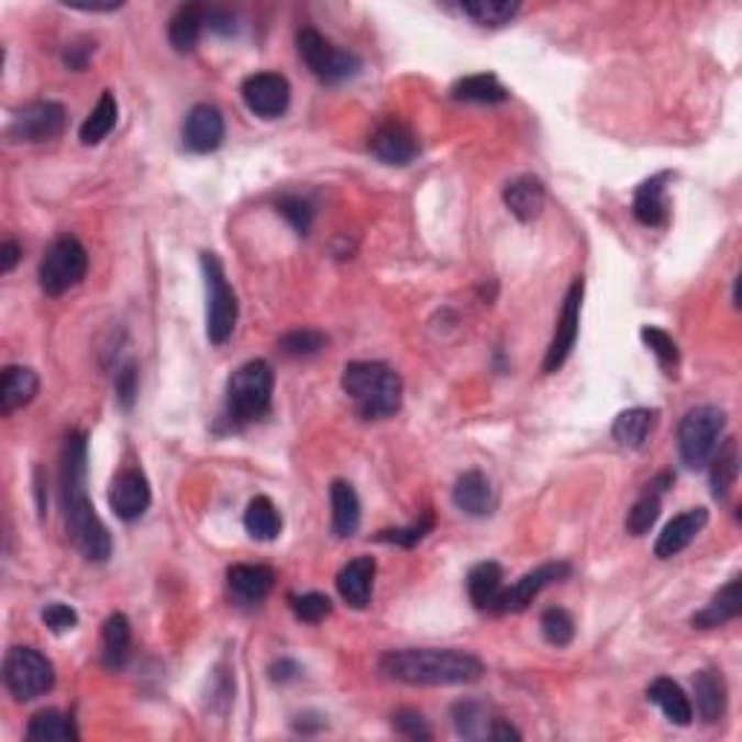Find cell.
I'll use <instances>...</instances> for the list:
<instances>
[{"instance_id": "cell-39", "label": "cell", "mask_w": 742, "mask_h": 742, "mask_svg": "<svg viewBox=\"0 0 742 742\" xmlns=\"http://www.w3.org/2000/svg\"><path fill=\"white\" fill-rule=\"evenodd\" d=\"M453 722L455 731L464 740H487L490 737V726H494V719L487 717L485 705L473 702V699L453 705Z\"/></svg>"}, {"instance_id": "cell-11", "label": "cell", "mask_w": 742, "mask_h": 742, "mask_svg": "<svg viewBox=\"0 0 742 742\" xmlns=\"http://www.w3.org/2000/svg\"><path fill=\"white\" fill-rule=\"evenodd\" d=\"M583 290H586V281L577 276L572 281V288L566 290V299H563V311H560L557 331H554V340H551L549 352L543 359L545 375H554L560 368L566 366V359L572 357L577 345V334H580V308H583Z\"/></svg>"}, {"instance_id": "cell-44", "label": "cell", "mask_w": 742, "mask_h": 742, "mask_svg": "<svg viewBox=\"0 0 742 742\" xmlns=\"http://www.w3.org/2000/svg\"><path fill=\"white\" fill-rule=\"evenodd\" d=\"M641 340L650 352L655 354V359L662 363V368H676L678 366V345L667 331L655 325H644L641 328Z\"/></svg>"}, {"instance_id": "cell-32", "label": "cell", "mask_w": 742, "mask_h": 742, "mask_svg": "<svg viewBox=\"0 0 742 742\" xmlns=\"http://www.w3.org/2000/svg\"><path fill=\"white\" fill-rule=\"evenodd\" d=\"M450 97H453L455 102L499 104L511 99V90L505 88L494 73H476V76H464V79L455 81L453 88H450Z\"/></svg>"}, {"instance_id": "cell-24", "label": "cell", "mask_w": 742, "mask_h": 742, "mask_svg": "<svg viewBox=\"0 0 742 742\" xmlns=\"http://www.w3.org/2000/svg\"><path fill=\"white\" fill-rule=\"evenodd\" d=\"M226 583H230V591L241 603H262L276 586V572L270 566L239 563L226 572Z\"/></svg>"}, {"instance_id": "cell-51", "label": "cell", "mask_w": 742, "mask_h": 742, "mask_svg": "<svg viewBox=\"0 0 742 742\" xmlns=\"http://www.w3.org/2000/svg\"><path fill=\"white\" fill-rule=\"evenodd\" d=\"M18 262H21V247H18V241L7 239L0 244V273H12Z\"/></svg>"}, {"instance_id": "cell-38", "label": "cell", "mask_w": 742, "mask_h": 742, "mask_svg": "<svg viewBox=\"0 0 742 742\" xmlns=\"http://www.w3.org/2000/svg\"><path fill=\"white\" fill-rule=\"evenodd\" d=\"M117 120H120V104H117V99H113L111 90H104L102 97H99L97 108L90 111L88 120L81 122L79 140L85 145H99L104 136L117 129Z\"/></svg>"}, {"instance_id": "cell-52", "label": "cell", "mask_w": 742, "mask_h": 742, "mask_svg": "<svg viewBox=\"0 0 742 742\" xmlns=\"http://www.w3.org/2000/svg\"><path fill=\"white\" fill-rule=\"evenodd\" d=\"M299 664L296 662H290V658H281V662H276L270 667V678L273 682H281V685H285V682H290V678H296L299 676Z\"/></svg>"}, {"instance_id": "cell-53", "label": "cell", "mask_w": 742, "mask_h": 742, "mask_svg": "<svg viewBox=\"0 0 742 742\" xmlns=\"http://www.w3.org/2000/svg\"><path fill=\"white\" fill-rule=\"evenodd\" d=\"M70 9H81V12H113L120 9L122 3H67Z\"/></svg>"}, {"instance_id": "cell-21", "label": "cell", "mask_w": 742, "mask_h": 742, "mask_svg": "<svg viewBox=\"0 0 742 742\" xmlns=\"http://www.w3.org/2000/svg\"><path fill=\"white\" fill-rule=\"evenodd\" d=\"M502 200H505V207L511 209V215L517 218V221L531 224V221H536V218L543 215L549 195H545V184L540 180V177L522 175L505 186Z\"/></svg>"}, {"instance_id": "cell-14", "label": "cell", "mask_w": 742, "mask_h": 742, "mask_svg": "<svg viewBox=\"0 0 742 742\" xmlns=\"http://www.w3.org/2000/svg\"><path fill=\"white\" fill-rule=\"evenodd\" d=\"M108 502L122 522H134V519L143 517L152 508V485L145 479V473L140 467H122L113 476Z\"/></svg>"}, {"instance_id": "cell-35", "label": "cell", "mask_w": 742, "mask_h": 742, "mask_svg": "<svg viewBox=\"0 0 742 742\" xmlns=\"http://www.w3.org/2000/svg\"><path fill=\"white\" fill-rule=\"evenodd\" d=\"M458 12H462L464 18H470L473 24L479 26H505L511 24L513 18L519 15V9H522V3L519 0H464V3H458Z\"/></svg>"}, {"instance_id": "cell-4", "label": "cell", "mask_w": 742, "mask_h": 742, "mask_svg": "<svg viewBox=\"0 0 742 742\" xmlns=\"http://www.w3.org/2000/svg\"><path fill=\"white\" fill-rule=\"evenodd\" d=\"M273 380L276 377L267 359H250L239 372H232L226 384V421L232 430L262 421L270 412Z\"/></svg>"}, {"instance_id": "cell-1", "label": "cell", "mask_w": 742, "mask_h": 742, "mask_svg": "<svg viewBox=\"0 0 742 742\" xmlns=\"http://www.w3.org/2000/svg\"><path fill=\"white\" fill-rule=\"evenodd\" d=\"M62 508L70 543L90 563H108L113 543L88 496V435L70 432L62 447Z\"/></svg>"}, {"instance_id": "cell-42", "label": "cell", "mask_w": 742, "mask_h": 742, "mask_svg": "<svg viewBox=\"0 0 742 742\" xmlns=\"http://www.w3.org/2000/svg\"><path fill=\"white\" fill-rule=\"evenodd\" d=\"M276 209H279V215L294 226L299 235H308L313 226V207L311 200H304L302 195H281L276 200Z\"/></svg>"}, {"instance_id": "cell-5", "label": "cell", "mask_w": 742, "mask_h": 742, "mask_svg": "<svg viewBox=\"0 0 742 742\" xmlns=\"http://www.w3.org/2000/svg\"><path fill=\"white\" fill-rule=\"evenodd\" d=\"M296 49L304 67L322 81V85H343V81L354 79L363 70V62L354 56L352 49L336 47L334 41H328L325 35L317 33L313 26H304L296 35Z\"/></svg>"}, {"instance_id": "cell-8", "label": "cell", "mask_w": 742, "mask_h": 742, "mask_svg": "<svg viewBox=\"0 0 742 742\" xmlns=\"http://www.w3.org/2000/svg\"><path fill=\"white\" fill-rule=\"evenodd\" d=\"M3 685L18 702H33L56 685V667L33 646H12L3 658Z\"/></svg>"}, {"instance_id": "cell-47", "label": "cell", "mask_w": 742, "mask_h": 742, "mask_svg": "<svg viewBox=\"0 0 742 742\" xmlns=\"http://www.w3.org/2000/svg\"><path fill=\"white\" fill-rule=\"evenodd\" d=\"M41 621L47 623L56 635H62V632H70L79 627V612L73 607H67V603H47L44 612H41Z\"/></svg>"}, {"instance_id": "cell-43", "label": "cell", "mask_w": 742, "mask_h": 742, "mask_svg": "<svg viewBox=\"0 0 742 742\" xmlns=\"http://www.w3.org/2000/svg\"><path fill=\"white\" fill-rule=\"evenodd\" d=\"M432 528H435V517H432V511H427L421 519H418L416 525L389 528V531H380V534H377V540H380V543L400 545V549H416L423 536L430 534Z\"/></svg>"}, {"instance_id": "cell-40", "label": "cell", "mask_w": 742, "mask_h": 742, "mask_svg": "<svg viewBox=\"0 0 742 742\" xmlns=\"http://www.w3.org/2000/svg\"><path fill=\"white\" fill-rule=\"evenodd\" d=\"M540 630H543V639L549 641L551 646H568L575 641V618L566 612L563 607H551L545 609L543 618H540Z\"/></svg>"}, {"instance_id": "cell-9", "label": "cell", "mask_w": 742, "mask_h": 742, "mask_svg": "<svg viewBox=\"0 0 742 742\" xmlns=\"http://www.w3.org/2000/svg\"><path fill=\"white\" fill-rule=\"evenodd\" d=\"M88 276V250L76 235H62L47 247L38 267L41 290L47 296H62L76 288Z\"/></svg>"}, {"instance_id": "cell-29", "label": "cell", "mask_w": 742, "mask_h": 742, "mask_svg": "<svg viewBox=\"0 0 742 742\" xmlns=\"http://www.w3.org/2000/svg\"><path fill=\"white\" fill-rule=\"evenodd\" d=\"M359 519H363V508H359V496L348 481L336 479L331 485V528L340 540L357 534Z\"/></svg>"}, {"instance_id": "cell-49", "label": "cell", "mask_w": 742, "mask_h": 742, "mask_svg": "<svg viewBox=\"0 0 742 742\" xmlns=\"http://www.w3.org/2000/svg\"><path fill=\"white\" fill-rule=\"evenodd\" d=\"M97 53V44L93 41H73V44H67L65 47V65L70 67V70H85L90 62V56Z\"/></svg>"}, {"instance_id": "cell-13", "label": "cell", "mask_w": 742, "mask_h": 742, "mask_svg": "<svg viewBox=\"0 0 742 742\" xmlns=\"http://www.w3.org/2000/svg\"><path fill=\"white\" fill-rule=\"evenodd\" d=\"M241 97L250 111L262 120H276L288 111L290 81L281 73H253L241 85Z\"/></svg>"}, {"instance_id": "cell-26", "label": "cell", "mask_w": 742, "mask_h": 742, "mask_svg": "<svg viewBox=\"0 0 742 742\" xmlns=\"http://www.w3.org/2000/svg\"><path fill=\"white\" fill-rule=\"evenodd\" d=\"M38 375L26 366H7L0 375V412L12 416L38 395Z\"/></svg>"}, {"instance_id": "cell-17", "label": "cell", "mask_w": 742, "mask_h": 742, "mask_svg": "<svg viewBox=\"0 0 742 742\" xmlns=\"http://www.w3.org/2000/svg\"><path fill=\"white\" fill-rule=\"evenodd\" d=\"M667 184H671V171H658V175L646 177L644 184L635 189V198H632V215H635L639 224L667 226V221H671Z\"/></svg>"}, {"instance_id": "cell-45", "label": "cell", "mask_w": 742, "mask_h": 742, "mask_svg": "<svg viewBox=\"0 0 742 742\" xmlns=\"http://www.w3.org/2000/svg\"><path fill=\"white\" fill-rule=\"evenodd\" d=\"M391 728H395L400 737H407V740H416V742L432 740L430 722H427L421 710H416V708L395 710V713H391Z\"/></svg>"}, {"instance_id": "cell-28", "label": "cell", "mask_w": 742, "mask_h": 742, "mask_svg": "<svg viewBox=\"0 0 742 742\" xmlns=\"http://www.w3.org/2000/svg\"><path fill=\"white\" fill-rule=\"evenodd\" d=\"M203 30H207V7L184 3V7H177V12L168 21V41L177 53H192Z\"/></svg>"}, {"instance_id": "cell-46", "label": "cell", "mask_w": 742, "mask_h": 742, "mask_svg": "<svg viewBox=\"0 0 742 742\" xmlns=\"http://www.w3.org/2000/svg\"><path fill=\"white\" fill-rule=\"evenodd\" d=\"M290 607H294V614L299 621L320 623L331 614V598H328V595H320V591H308V595H296V598H290Z\"/></svg>"}, {"instance_id": "cell-12", "label": "cell", "mask_w": 742, "mask_h": 742, "mask_svg": "<svg viewBox=\"0 0 742 742\" xmlns=\"http://www.w3.org/2000/svg\"><path fill=\"white\" fill-rule=\"evenodd\" d=\"M572 577V563L566 560H554V563H543V566H536L534 572H528V575L519 577L513 583L511 589L502 591V598H499V607H496V614H508V612H525L534 598L543 589L554 586V583H563Z\"/></svg>"}, {"instance_id": "cell-6", "label": "cell", "mask_w": 742, "mask_h": 742, "mask_svg": "<svg viewBox=\"0 0 742 742\" xmlns=\"http://www.w3.org/2000/svg\"><path fill=\"white\" fill-rule=\"evenodd\" d=\"M728 416L719 407H694L678 423V455L682 464L690 470L708 467L710 455L719 447L722 430H726Z\"/></svg>"}, {"instance_id": "cell-22", "label": "cell", "mask_w": 742, "mask_h": 742, "mask_svg": "<svg viewBox=\"0 0 742 742\" xmlns=\"http://www.w3.org/2000/svg\"><path fill=\"white\" fill-rule=\"evenodd\" d=\"M694 696H696V713L702 722L713 726L726 717L728 710V685L726 676L717 667H702L694 676Z\"/></svg>"}, {"instance_id": "cell-36", "label": "cell", "mask_w": 742, "mask_h": 742, "mask_svg": "<svg viewBox=\"0 0 742 742\" xmlns=\"http://www.w3.org/2000/svg\"><path fill=\"white\" fill-rule=\"evenodd\" d=\"M26 740L76 742L79 740V728H76L73 717L62 713V710H41L26 726Z\"/></svg>"}, {"instance_id": "cell-18", "label": "cell", "mask_w": 742, "mask_h": 742, "mask_svg": "<svg viewBox=\"0 0 742 742\" xmlns=\"http://www.w3.org/2000/svg\"><path fill=\"white\" fill-rule=\"evenodd\" d=\"M375 575L377 563L375 557H354L348 560L340 575H336V591L340 598L352 609H366L372 603V591H375Z\"/></svg>"}, {"instance_id": "cell-37", "label": "cell", "mask_w": 742, "mask_h": 742, "mask_svg": "<svg viewBox=\"0 0 742 742\" xmlns=\"http://www.w3.org/2000/svg\"><path fill=\"white\" fill-rule=\"evenodd\" d=\"M244 528L253 540H262V543H270L281 534V513L279 508L273 505V499L267 496H256L253 502L247 505L244 511Z\"/></svg>"}, {"instance_id": "cell-19", "label": "cell", "mask_w": 742, "mask_h": 742, "mask_svg": "<svg viewBox=\"0 0 742 742\" xmlns=\"http://www.w3.org/2000/svg\"><path fill=\"white\" fill-rule=\"evenodd\" d=\"M705 525H708V511L705 508H690V511L673 517L664 525L662 534H658V540H655V557L671 560L676 554H682L687 545L694 543L696 536L702 534Z\"/></svg>"}, {"instance_id": "cell-50", "label": "cell", "mask_w": 742, "mask_h": 742, "mask_svg": "<svg viewBox=\"0 0 742 742\" xmlns=\"http://www.w3.org/2000/svg\"><path fill=\"white\" fill-rule=\"evenodd\" d=\"M207 26L218 35H235L239 24H235V15L230 9H209L207 7Z\"/></svg>"}, {"instance_id": "cell-3", "label": "cell", "mask_w": 742, "mask_h": 742, "mask_svg": "<svg viewBox=\"0 0 742 742\" xmlns=\"http://www.w3.org/2000/svg\"><path fill=\"white\" fill-rule=\"evenodd\" d=\"M343 391L366 421L395 416L403 400V380L391 366L377 359H354L343 368Z\"/></svg>"}, {"instance_id": "cell-33", "label": "cell", "mask_w": 742, "mask_h": 742, "mask_svg": "<svg viewBox=\"0 0 742 742\" xmlns=\"http://www.w3.org/2000/svg\"><path fill=\"white\" fill-rule=\"evenodd\" d=\"M710 494L713 499H728L731 487L737 485V476H740V444L737 439H726L722 447L713 450L710 455Z\"/></svg>"}, {"instance_id": "cell-31", "label": "cell", "mask_w": 742, "mask_h": 742, "mask_svg": "<svg viewBox=\"0 0 742 742\" xmlns=\"http://www.w3.org/2000/svg\"><path fill=\"white\" fill-rule=\"evenodd\" d=\"M655 423H658V412L655 409H623L612 423V439L627 450H641L646 444V439H650V432L655 430Z\"/></svg>"}, {"instance_id": "cell-20", "label": "cell", "mask_w": 742, "mask_h": 742, "mask_svg": "<svg viewBox=\"0 0 742 742\" xmlns=\"http://www.w3.org/2000/svg\"><path fill=\"white\" fill-rule=\"evenodd\" d=\"M455 508L467 517L485 519L496 511V490L481 470H467L453 487Z\"/></svg>"}, {"instance_id": "cell-25", "label": "cell", "mask_w": 742, "mask_h": 742, "mask_svg": "<svg viewBox=\"0 0 742 742\" xmlns=\"http://www.w3.org/2000/svg\"><path fill=\"white\" fill-rule=\"evenodd\" d=\"M502 591H505V572L499 563L485 560V563L470 568V575H467V595H470L473 607L481 609V612L496 614Z\"/></svg>"}, {"instance_id": "cell-34", "label": "cell", "mask_w": 742, "mask_h": 742, "mask_svg": "<svg viewBox=\"0 0 742 742\" xmlns=\"http://www.w3.org/2000/svg\"><path fill=\"white\" fill-rule=\"evenodd\" d=\"M131 655V623L122 612H113L102 630V664L108 671H122Z\"/></svg>"}, {"instance_id": "cell-2", "label": "cell", "mask_w": 742, "mask_h": 742, "mask_svg": "<svg viewBox=\"0 0 742 742\" xmlns=\"http://www.w3.org/2000/svg\"><path fill=\"white\" fill-rule=\"evenodd\" d=\"M380 673L391 682L418 687H450L473 685L485 676V664L479 655L455 646H409V650H389L377 662Z\"/></svg>"}, {"instance_id": "cell-16", "label": "cell", "mask_w": 742, "mask_h": 742, "mask_svg": "<svg viewBox=\"0 0 742 742\" xmlns=\"http://www.w3.org/2000/svg\"><path fill=\"white\" fill-rule=\"evenodd\" d=\"M368 148H372L377 160L389 163V166H407V163H412L418 157L421 143H418L416 131L409 129V125L389 120L372 134Z\"/></svg>"}, {"instance_id": "cell-30", "label": "cell", "mask_w": 742, "mask_h": 742, "mask_svg": "<svg viewBox=\"0 0 742 742\" xmlns=\"http://www.w3.org/2000/svg\"><path fill=\"white\" fill-rule=\"evenodd\" d=\"M646 696H650V702L662 708V713L671 719L673 726L685 728L694 722V705H690L687 694L682 690V685L673 682V678H655L653 685L646 687Z\"/></svg>"}, {"instance_id": "cell-23", "label": "cell", "mask_w": 742, "mask_h": 742, "mask_svg": "<svg viewBox=\"0 0 742 742\" xmlns=\"http://www.w3.org/2000/svg\"><path fill=\"white\" fill-rule=\"evenodd\" d=\"M673 481H676L673 473H662L658 479L646 485L644 494L635 499V505L627 513V534L644 536L655 525V519L662 513V496L667 494V487H673Z\"/></svg>"}, {"instance_id": "cell-27", "label": "cell", "mask_w": 742, "mask_h": 742, "mask_svg": "<svg viewBox=\"0 0 742 742\" xmlns=\"http://www.w3.org/2000/svg\"><path fill=\"white\" fill-rule=\"evenodd\" d=\"M742 612V577H731L722 589L713 595L702 612L694 614L696 630H713L728 621H737Z\"/></svg>"}, {"instance_id": "cell-41", "label": "cell", "mask_w": 742, "mask_h": 742, "mask_svg": "<svg viewBox=\"0 0 742 742\" xmlns=\"http://www.w3.org/2000/svg\"><path fill=\"white\" fill-rule=\"evenodd\" d=\"M325 334L320 331H313V328H299V331H290L279 340L281 354H288V357H313V354H320L325 348Z\"/></svg>"}, {"instance_id": "cell-48", "label": "cell", "mask_w": 742, "mask_h": 742, "mask_svg": "<svg viewBox=\"0 0 742 742\" xmlns=\"http://www.w3.org/2000/svg\"><path fill=\"white\" fill-rule=\"evenodd\" d=\"M113 389H117V400L122 403V409L134 407L136 391H140V372H136V363H125V366L117 372Z\"/></svg>"}, {"instance_id": "cell-10", "label": "cell", "mask_w": 742, "mask_h": 742, "mask_svg": "<svg viewBox=\"0 0 742 742\" xmlns=\"http://www.w3.org/2000/svg\"><path fill=\"white\" fill-rule=\"evenodd\" d=\"M67 111L58 102H33L18 111L9 122L7 136L12 143H47L65 134Z\"/></svg>"}, {"instance_id": "cell-15", "label": "cell", "mask_w": 742, "mask_h": 742, "mask_svg": "<svg viewBox=\"0 0 742 742\" xmlns=\"http://www.w3.org/2000/svg\"><path fill=\"white\" fill-rule=\"evenodd\" d=\"M224 134H226L224 113L209 102L195 104L184 122V145L192 154H209L215 152V148H221Z\"/></svg>"}, {"instance_id": "cell-7", "label": "cell", "mask_w": 742, "mask_h": 742, "mask_svg": "<svg viewBox=\"0 0 742 742\" xmlns=\"http://www.w3.org/2000/svg\"><path fill=\"white\" fill-rule=\"evenodd\" d=\"M200 267L207 279V336L212 345H224L239 322V299L215 253H200Z\"/></svg>"}]
</instances>
